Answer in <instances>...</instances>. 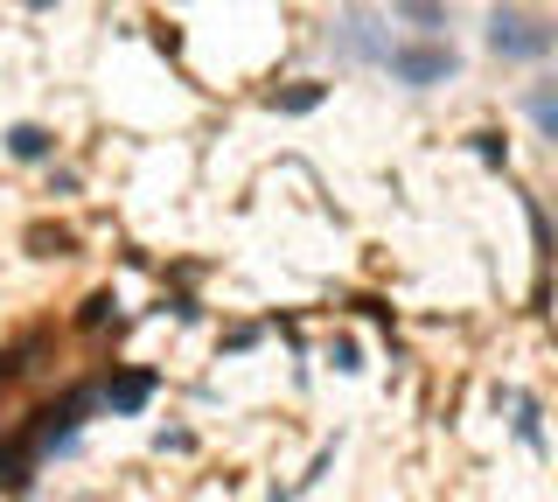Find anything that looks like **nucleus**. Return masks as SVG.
<instances>
[{
  "label": "nucleus",
  "instance_id": "f257e3e1",
  "mask_svg": "<svg viewBox=\"0 0 558 502\" xmlns=\"http://www.w3.org/2000/svg\"><path fill=\"white\" fill-rule=\"evenodd\" d=\"M488 49L496 57H551V28L523 8H496L488 14Z\"/></svg>",
  "mask_w": 558,
  "mask_h": 502
},
{
  "label": "nucleus",
  "instance_id": "f03ea898",
  "mask_svg": "<svg viewBox=\"0 0 558 502\" xmlns=\"http://www.w3.org/2000/svg\"><path fill=\"white\" fill-rule=\"evenodd\" d=\"M384 63H391V77H398V84H412V91H426V84H447L453 71H461L447 42H412V49H398V42H391V57H384Z\"/></svg>",
  "mask_w": 558,
  "mask_h": 502
},
{
  "label": "nucleus",
  "instance_id": "7ed1b4c3",
  "mask_svg": "<svg viewBox=\"0 0 558 502\" xmlns=\"http://www.w3.org/2000/svg\"><path fill=\"white\" fill-rule=\"evenodd\" d=\"M336 42H342V57H356V63H384V57H391V36H384V22L371 8H349L342 28H336Z\"/></svg>",
  "mask_w": 558,
  "mask_h": 502
},
{
  "label": "nucleus",
  "instance_id": "20e7f679",
  "mask_svg": "<svg viewBox=\"0 0 558 502\" xmlns=\"http://www.w3.org/2000/svg\"><path fill=\"white\" fill-rule=\"evenodd\" d=\"M147 391H154V377H119V384L105 391V405H112V412H140V405H147Z\"/></svg>",
  "mask_w": 558,
  "mask_h": 502
},
{
  "label": "nucleus",
  "instance_id": "39448f33",
  "mask_svg": "<svg viewBox=\"0 0 558 502\" xmlns=\"http://www.w3.org/2000/svg\"><path fill=\"white\" fill-rule=\"evenodd\" d=\"M8 154H14V161H43V154H49V133L43 126H14L8 133Z\"/></svg>",
  "mask_w": 558,
  "mask_h": 502
},
{
  "label": "nucleus",
  "instance_id": "423d86ee",
  "mask_svg": "<svg viewBox=\"0 0 558 502\" xmlns=\"http://www.w3.org/2000/svg\"><path fill=\"white\" fill-rule=\"evenodd\" d=\"M398 8H405L418 28H440V0H398Z\"/></svg>",
  "mask_w": 558,
  "mask_h": 502
},
{
  "label": "nucleus",
  "instance_id": "0eeeda50",
  "mask_svg": "<svg viewBox=\"0 0 558 502\" xmlns=\"http://www.w3.org/2000/svg\"><path fill=\"white\" fill-rule=\"evenodd\" d=\"M0 489H28V475H22V454H0Z\"/></svg>",
  "mask_w": 558,
  "mask_h": 502
},
{
  "label": "nucleus",
  "instance_id": "6e6552de",
  "mask_svg": "<svg viewBox=\"0 0 558 502\" xmlns=\"http://www.w3.org/2000/svg\"><path fill=\"white\" fill-rule=\"evenodd\" d=\"M279 106H287V112H307V106H322V84H301V91H287Z\"/></svg>",
  "mask_w": 558,
  "mask_h": 502
}]
</instances>
